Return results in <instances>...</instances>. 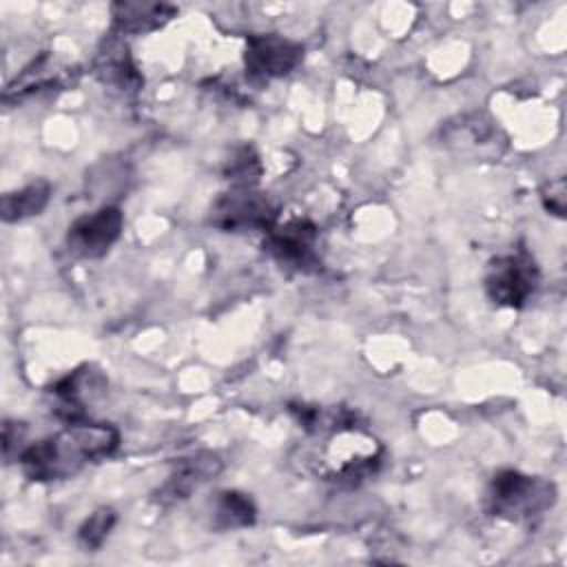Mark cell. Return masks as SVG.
I'll list each match as a JSON object with an SVG mask.
<instances>
[{
	"label": "cell",
	"mask_w": 567,
	"mask_h": 567,
	"mask_svg": "<svg viewBox=\"0 0 567 567\" xmlns=\"http://www.w3.org/2000/svg\"><path fill=\"white\" fill-rule=\"evenodd\" d=\"M120 434L109 423L71 421L64 430L27 445L18 463L31 481L47 483L73 476L86 463L109 456L117 447Z\"/></svg>",
	"instance_id": "obj_1"
},
{
	"label": "cell",
	"mask_w": 567,
	"mask_h": 567,
	"mask_svg": "<svg viewBox=\"0 0 567 567\" xmlns=\"http://www.w3.org/2000/svg\"><path fill=\"white\" fill-rule=\"evenodd\" d=\"M556 501V487L551 481L529 476L516 470H503L494 474L487 505L489 512L505 520H529L547 509H551Z\"/></svg>",
	"instance_id": "obj_2"
},
{
	"label": "cell",
	"mask_w": 567,
	"mask_h": 567,
	"mask_svg": "<svg viewBox=\"0 0 567 567\" xmlns=\"http://www.w3.org/2000/svg\"><path fill=\"white\" fill-rule=\"evenodd\" d=\"M381 458V445L374 436L354 430L352 423H341L334 427L326 450V476L332 481H348L357 483L372 474Z\"/></svg>",
	"instance_id": "obj_3"
},
{
	"label": "cell",
	"mask_w": 567,
	"mask_h": 567,
	"mask_svg": "<svg viewBox=\"0 0 567 567\" xmlns=\"http://www.w3.org/2000/svg\"><path fill=\"white\" fill-rule=\"evenodd\" d=\"M538 266L527 250L498 255L485 272V292L496 306L520 308L538 288Z\"/></svg>",
	"instance_id": "obj_4"
},
{
	"label": "cell",
	"mask_w": 567,
	"mask_h": 567,
	"mask_svg": "<svg viewBox=\"0 0 567 567\" xmlns=\"http://www.w3.org/2000/svg\"><path fill=\"white\" fill-rule=\"evenodd\" d=\"M213 224L228 233L270 230L275 226V210L270 202L250 190V186H237L215 202Z\"/></svg>",
	"instance_id": "obj_5"
},
{
	"label": "cell",
	"mask_w": 567,
	"mask_h": 567,
	"mask_svg": "<svg viewBox=\"0 0 567 567\" xmlns=\"http://www.w3.org/2000/svg\"><path fill=\"white\" fill-rule=\"evenodd\" d=\"M124 226V215L117 206H104L95 213L78 217L66 233L69 252L82 259H97L117 241Z\"/></svg>",
	"instance_id": "obj_6"
},
{
	"label": "cell",
	"mask_w": 567,
	"mask_h": 567,
	"mask_svg": "<svg viewBox=\"0 0 567 567\" xmlns=\"http://www.w3.org/2000/svg\"><path fill=\"white\" fill-rule=\"evenodd\" d=\"M303 60V47L275 33L250 35L246 42L244 64L255 80H275L288 75Z\"/></svg>",
	"instance_id": "obj_7"
},
{
	"label": "cell",
	"mask_w": 567,
	"mask_h": 567,
	"mask_svg": "<svg viewBox=\"0 0 567 567\" xmlns=\"http://www.w3.org/2000/svg\"><path fill=\"white\" fill-rule=\"evenodd\" d=\"M315 239H317L315 226L310 221L295 219L284 226H272L268 230L266 248L279 264L295 270H310L317 266Z\"/></svg>",
	"instance_id": "obj_8"
},
{
	"label": "cell",
	"mask_w": 567,
	"mask_h": 567,
	"mask_svg": "<svg viewBox=\"0 0 567 567\" xmlns=\"http://www.w3.org/2000/svg\"><path fill=\"white\" fill-rule=\"evenodd\" d=\"M221 472V461L213 452H197L193 456L179 458L168 474V478L155 492L159 505H173L188 498L199 485L210 481Z\"/></svg>",
	"instance_id": "obj_9"
},
{
	"label": "cell",
	"mask_w": 567,
	"mask_h": 567,
	"mask_svg": "<svg viewBox=\"0 0 567 567\" xmlns=\"http://www.w3.org/2000/svg\"><path fill=\"white\" fill-rule=\"evenodd\" d=\"M51 186L44 179L31 182L20 190L4 193L0 202V215L4 221H22L27 217L40 215L49 202Z\"/></svg>",
	"instance_id": "obj_10"
},
{
	"label": "cell",
	"mask_w": 567,
	"mask_h": 567,
	"mask_svg": "<svg viewBox=\"0 0 567 567\" xmlns=\"http://www.w3.org/2000/svg\"><path fill=\"white\" fill-rule=\"evenodd\" d=\"M175 13L173 7L162 2H117L113 4L115 24L122 31H148L164 24Z\"/></svg>",
	"instance_id": "obj_11"
},
{
	"label": "cell",
	"mask_w": 567,
	"mask_h": 567,
	"mask_svg": "<svg viewBox=\"0 0 567 567\" xmlns=\"http://www.w3.org/2000/svg\"><path fill=\"white\" fill-rule=\"evenodd\" d=\"M215 527L217 529H235L252 525L255 520V505L241 492H221L215 503Z\"/></svg>",
	"instance_id": "obj_12"
},
{
	"label": "cell",
	"mask_w": 567,
	"mask_h": 567,
	"mask_svg": "<svg viewBox=\"0 0 567 567\" xmlns=\"http://www.w3.org/2000/svg\"><path fill=\"white\" fill-rule=\"evenodd\" d=\"M115 525V512L111 507H100L95 509L78 529V540L84 549L95 551L109 536V532Z\"/></svg>",
	"instance_id": "obj_13"
},
{
	"label": "cell",
	"mask_w": 567,
	"mask_h": 567,
	"mask_svg": "<svg viewBox=\"0 0 567 567\" xmlns=\"http://www.w3.org/2000/svg\"><path fill=\"white\" fill-rule=\"evenodd\" d=\"M228 175H230L233 182H237V186H250L257 179L259 164H257V157L252 155L250 148H241L235 155V159H230Z\"/></svg>",
	"instance_id": "obj_14"
},
{
	"label": "cell",
	"mask_w": 567,
	"mask_h": 567,
	"mask_svg": "<svg viewBox=\"0 0 567 567\" xmlns=\"http://www.w3.org/2000/svg\"><path fill=\"white\" fill-rule=\"evenodd\" d=\"M543 204L549 213L563 217V213H565V179L563 177H558L556 182H549L543 188Z\"/></svg>",
	"instance_id": "obj_15"
}]
</instances>
